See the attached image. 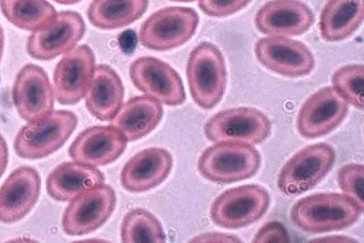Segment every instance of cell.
I'll return each mask as SVG.
<instances>
[{
  "instance_id": "obj_28",
  "label": "cell",
  "mask_w": 364,
  "mask_h": 243,
  "mask_svg": "<svg viewBox=\"0 0 364 243\" xmlns=\"http://www.w3.org/2000/svg\"><path fill=\"white\" fill-rule=\"evenodd\" d=\"M338 183L341 191L355 201L364 210V167L362 164H348L341 167L338 172Z\"/></svg>"
},
{
  "instance_id": "obj_29",
  "label": "cell",
  "mask_w": 364,
  "mask_h": 243,
  "mask_svg": "<svg viewBox=\"0 0 364 243\" xmlns=\"http://www.w3.org/2000/svg\"><path fill=\"white\" fill-rule=\"evenodd\" d=\"M252 0H199L198 7L210 17H227L245 9Z\"/></svg>"
},
{
  "instance_id": "obj_9",
  "label": "cell",
  "mask_w": 364,
  "mask_h": 243,
  "mask_svg": "<svg viewBox=\"0 0 364 243\" xmlns=\"http://www.w3.org/2000/svg\"><path fill=\"white\" fill-rule=\"evenodd\" d=\"M115 206L113 188L104 183L91 188L72 199L63 214V231L73 237L94 232L111 217Z\"/></svg>"
},
{
  "instance_id": "obj_17",
  "label": "cell",
  "mask_w": 364,
  "mask_h": 243,
  "mask_svg": "<svg viewBox=\"0 0 364 243\" xmlns=\"http://www.w3.org/2000/svg\"><path fill=\"white\" fill-rule=\"evenodd\" d=\"M128 140L113 125L88 127L72 142L68 153L77 163L90 166H106L124 153Z\"/></svg>"
},
{
  "instance_id": "obj_34",
  "label": "cell",
  "mask_w": 364,
  "mask_h": 243,
  "mask_svg": "<svg viewBox=\"0 0 364 243\" xmlns=\"http://www.w3.org/2000/svg\"><path fill=\"white\" fill-rule=\"evenodd\" d=\"M4 45H5V37H4L3 28L0 26V60L3 58Z\"/></svg>"
},
{
  "instance_id": "obj_10",
  "label": "cell",
  "mask_w": 364,
  "mask_h": 243,
  "mask_svg": "<svg viewBox=\"0 0 364 243\" xmlns=\"http://www.w3.org/2000/svg\"><path fill=\"white\" fill-rule=\"evenodd\" d=\"M129 73L138 90L162 105L180 106L186 102L181 77L168 63L155 57H139L131 64Z\"/></svg>"
},
{
  "instance_id": "obj_26",
  "label": "cell",
  "mask_w": 364,
  "mask_h": 243,
  "mask_svg": "<svg viewBox=\"0 0 364 243\" xmlns=\"http://www.w3.org/2000/svg\"><path fill=\"white\" fill-rule=\"evenodd\" d=\"M121 239L124 243H163L166 241V235L156 216L136 208L125 214L121 225Z\"/></svg>"
},
{
  "instance_id": "obj_18",
  "label": "cell",
  "mask_w": 364,
  "mask_h": 243,
  "mask_svg": "<svg viewBox=\"0 0 364 243\" xmlns=\"http://www.w3.org/2000/svg\"><path fill=\"white\" fill-rule=\"evenodd\" d=\"M41 178L33 167H18L0 188V222L15 223L37 204Z\"/></svg>"
},
{
  "instance_id": "obj_27",
  "label": "cell",
  "mask_w": 364,
  "mask_h": 243,
  "mask_svg": "<svg viewBox=\"0 0 364 243\" xmlns=\"http://www.w3.org/2000/svg\"><path fill=\"white\" fill-rule=\"evenodd\" d=\"M333 90L358 111L364 107V66L362 64H350L343 66L333 73Z\"/></svg>"
},
{
  "instance_id": "obj_15",
  "label": "cell",
  "mask_w": 364,
  "mask_h": 243,
  "mask_svg": "<svg viewBox=\"0 0 364 243\" xmlns=\"http://www.w3.org/2000/svg\"><path fill=\"white\" fill-rule=\"evenodd\" d=\"M314 23L312 9L301 0H270L262 5L255 26L270 37H296L309 31Z\"/></svg>"
},
{
  "instance_id": "obj_35",
  "label": "cell",
  "mask_w": 364,
  "mask_h": 243,
  "mask_svg": "<svg viewBox=\"0 0 364 243\" xmlns=\"http://www.w3.org/2000/svg\"><path fill=\"white\" fill-rule=\"evenodd\" d=\"M56 3L60 4V5H74L81 1V0H55Z\"/></svg>"
},
{
  "instance_id": "obj_22",
  "label": "cell",
  "mask_w": 364,
  "mask_h": 243,
  "mask_svg": "<svg viewBox=\"0 0 364 243\" xmlns=\"http://www.w3.org/2000/svg\"><path fill=\"white\" fill-rule=\"evenodd\" d=\"M162 117V104L153 97L144 94L130 98L123 104L111 122L128 141H136L155 130Z\"/></svg>"
},
{
  "instance_id": "obj_20",
  "label": "cell",
  "mask_w": 364,
  "mask_h": 243,
  "mask_svg": "<svg viewBox=\"0 0 364 243\" xmlns=\"http://www.w3.org/2000/svg\"><path fill=\"white\" fill-rule=\"evenodd\" d=\"M85 97V106L92 117L100 121H112L123 105L122 80L111 66H96Z\"/></svg>"
},
{
  "instance_id": "obj_30",
  "label": "cell",
  "mask_w": 364,
  "mask_h": 243,
  "mask_svg": "<svg viewBox=\"0 0 364 243\" xmlns=\"http://www.w3.org/2000/svg\"><path fill=\"white\" fill-rule=\"evenodd\" d=\"M289 241V237L284 225L277 222H271L263 225L253 239V242L256 243H282Z\"/></svg>"
},
{
  "instance_id": "obj_1",
  "label": "cell",
  "mask_w": 364,
  "mask_h": 243,
  "mask_svg": "<svg viewBox=\"0 0 364 243\" xmlns=\"http://www.w3.org/2000/svg\"><path fill=\"white\" fill-rule=\"evenodd\" d=\"M362 214L363 210L345 193H323L297 201L290 217L301 231L318 234L352 227Z\"/></svg>"
},
{
  "instance_id": "obj_13",
  "label": "cell",
  "mask_w": 364,
  "mask_h": 243,
  "mask_svg": "<svg viewBox=\"0 0 364 243\" xmlns=\"http://www.w3.org/2000/svg\"><path fill=\"white\" fill-rule=\"evenodd\" d=\"M95 54L89 45L75 47L64 55L54 71V94L60 105H75L88 91L94 77Z\"/></svg>"
},
{
  "instance_id": "obj_24",
  "label": "cell",
  "mask_w": 364,
  "mask_h": 243,
  "mask_svg": "<svg viewBox=\"0 0 364 243\" xmlns=\"http://www.w3.org/2000/svg\"><path fill=\"white\" fill-rule=\"evenodd\" d=\"M148 4V0H92L87 14L97 28L117 30L139 20Z\"/></svg>"
},
{
  "instance_id": "obj_31",
  "label": "cell",
  "mask_w": 364,
  "mask_h": 243,
  "mask_svg": "<svg viewBox=\"0 0 364 243\" xmlns=\"http://www.w3.org/2000/svg\"><path fill=\"white\" fill-rule=\"evenodd\" d=\"M191 242H240L237 237L225 233L210 232L198 235L191 240Z\"/></svg>"
},
{
  "instance_id": "obj_2",
  "label": "cell",
  "mask_w": 364,
  "mask_h": 243,
  "mask_svg": "<svg viewBox=\"0 0 364 243\" xmlns=\"http://www.w3.org/2000/svg\"><path fill=\"white\" fill-rule=\"evenodd\" d=\"M187 79L196 105L206 111L215 107L227 89V65L221 50L210 43L196 45L188 58Z\"/></svg>"
},
{
  "instance_id": "obj_8",
  "label": "cell",
  "mask_w": 364,
  "mask_h": 243,
  "mask_svg": "<svg viewBox=\"0 0 364 243\" xmlns=\"http://www.w3.org/2000/svg\"><path fill=\"white\" fill-rule=\"evenodd\" d=\"M272 124L263 112L252 107L229 108L210 117L204 126L210 141L259 144L271 134Z\"/></svg>"
},
{
  "instance_id": "obj_21",
  "label": "cell",
  "mask_w": 364,
  "mask_h": 243,
  "mask_svg": "<svg viewBox=\"0 0 364 243\" xmlns=\"http://www.w3.org/2000/svg\"><path fill=\"white\" fill-rule=\"evenodd\" d=\"M104 182L105 176L96 167L68 161L51 171L47 178V193L54 200L66 202Z\"/></svg>"
},
{
  "instance_id": "obj_32",
  "label": "cell",
  "mask_w": 364,
  "mask_h": 243,
  "mask_svg": "<svg viewBox=\"0 0 364 243\" xmlns=\"http://www.w3.org/2000/svg\"><path fill=\"white\" fill-rule=\"evenodd\" d=\"M9 163V147L6 144L5 139L0 134V178L3 176L4 172Z\"/></svg>"
},
{
  "instance_id": "obj_4",
  "label": "cell",
  "mask_w": 364,
  "mask_h": 243,
  "mask_svg": "<svg viewBox=\"0 0 364 243\" xmlns=\"http://www.w3.org/2000/svg\"><path fill=\"white\" fill-rule=\"evenodd\" d=\"M77 125V117L70 111H51L40 119L28 122L18 131L14 148L24 159L45 158L68 141Z\"/></svg>"
},
{
  "instance_id": "obj_11",
  "label": "cell",
  "mask_w": 364,
  "mask_h": 243,
  "mask_svg": "<svg viewBox=\"0 0 364 243\" xmlns=\"http://www.w3.org/2000/svg\"><path fill=\"white\" fill-rule=\"evenodd\" d=\"M85 33V24L81 15L72 11H60L49 26L32 32L26 50L34 60H54L75 48Z\"/></svg>"
},
{
  "instance_id": "obj_14",
  "label": "cell",
  "mask_w": 364,
  "mask_h": 243,
  "mask_svg": "<svg viewBox=\"0 0 364 243\" xmlns=\"http://www.w3.org/2000/svg\"><path fill=\"white\" fill-rule=\"evenodd\" d=\"M348 105L331 87H324L309 97L297 117V131L303 138L327 136L343 123Z\"/></svg>"
},
{
  "instance_id": "obj_23",
  "label": "cell",
  "mask_w": 364,
  "mask_h": 243,
  "mask_svg": "<svg viewBox=\"0 0 364 243\" xmlns=\"http://www.w3.org/2000/svg\"><path fill=\"white\" fill-rule=\"evenodd\" d=\"M364 18V0H328L320 15V33L338 43L355 33Z\"/></svg>"
},
{
  "instance_id": "obj_36",
  "label": "cell",
  "mask_w": 364,
  "mask_h": 243,
  "mask_svg": "<svg viewBox=\"0 0 364 243\" xmlns=\"http://www.w3.org/2000/svg\"><path fill=\"white\" fill-rule=\"evenodd\" d=\"M171 1H176V3H191V1H195V0H171Z\"/></svg>"
},
{
  "instance_id": "obj_19",
  "label": "cell",
  "mask_w": 364,
  "mask_h": 243,
  "mask_svg": "<svg viewBox=\"0 0 364 243\" xmlns=\"http://www.w3.org/2000/svg\"><path fill=\"white\" fill-rule=\"evenodd\" d=\"M172 166L173 158L170 151L164 148H147L125 163L121 183L129 193H147L168 178Z\"/></svg>"
},
{
  "instance_id": "obj_5",
  "label": "cell",
  "mask_w": 364,
  "mask_h": 243,
  "mask_svg": "<svg viewBox=\"0 0 364 243\" xmlns=\"http://www.w3.org/2000/svg\"><path fill=\"white\" fill-rule=\"evenodd\" d=\"M198 23V14L193 9L165 7L142 23L139 43L155 51L179 48L193 38Z\"/></svg>"
},
{
  "instance_id": "obj_33",
  "label": "cell",
  "mask_w": 364,
  "mask_h": 243,
  "mask_svg": "<svg viewBox=\"0 0 364 243\" xmlns=\"http://www.w3.org/2000/svg\"><path fill=\"white\" fill-rule=\"evenodd\" d=\"M311 242H356V240L345 237V235H330L326 238L316 239Z\"/></svg>"
},
{
  "instance_id": "obj_3",
  "label": "cell",
  "mask_w": 364,
  "mask_h": 243,
  "mask_svg": "<svg viewBox=\"0 0 364 243\" xmlns=\"http://www.w3.org/2000/svg\"><path fill=\"white\" fill-rule=\"evenodd\" d=\"M261 166V155L253 144L216 142L198 159V172L213 183L230 184L253 178Z\"/></svg>"
},
{
  "instance_id": "obj_16",
  "label": "cell",
  "mask_w": 364,
  "mask_h": 243,
  "mask_svg": "<svg viewBox=\"0 0 364 243\" xmlns=\"http://www.w3.org/2000/svg\"><path fill=\"white\" fill-rule=\"evenodd\" d=\"M13 100L21 119L26 122L40 119L53 111L54 89L43 68L28 64L18 72L13 88Z\"/></svg>"
},
{
  "instance_id": "obj_6",
  "label": "cell",
  "mask_w": 364,
  "mask_h": 243,
  "mask_svg": "<svg viewBox=\"0 0 364 243\" xmlns=\"http://www.w3.org/2000/svg\"><path fill=\"white\" fill-rule=\"evenodd\" d=\"M269 207L270 195L267 189L246 184L221 193L210 207V218L223 229H242L263 217Z\"/></svg>"
},
{
  "instance_id": "obj_12",
  "label": "cell",
  "mask_w": 364,
  "mask_h": 243,
  "mask_svg": "<svg viewBox=\"0 0 364 243\" xmlns=\"http://www.w3.org/2000/svg\"><path fill=\"white\" fill-rule=\"evenodd\" d=\"M256 58L273 73L304 77L312 73L316 60L305 43L288 37H267L255 45Z\"/></svg>"
},
{
  "instance_id": "obj_25",
  "label": "cell",
  "mask_w": 364,
  "mask_h": 243,
  "mask_svg": "<svg viewBox=\"0 0 364 243\" xmlns=\"http://www.w3.org/2000/svg\"><path fill=\"white\" fill-rule=\"evenodd\" d=\"M0 9L13 26L32 32L49 26L57 15L47 0H0Z\"/></svg>"
},
{
  "instance_id": "obj_7",
  "label": "cell",
  "mask_w": 364,
  "mask_h": 243,
  "mask_svg": "<svg viewBox=\"0 0 364 243\" xmlns=\"http://www.w3.org/2000/svg\"><path fill=\"white\" fill-rule=\"evenodd\" d=\"M335 161V149L326 142L303 148L282 166L278 176L279 190L287 195L306 193L327 176Z\"/></svg>"
}]
</instances>
